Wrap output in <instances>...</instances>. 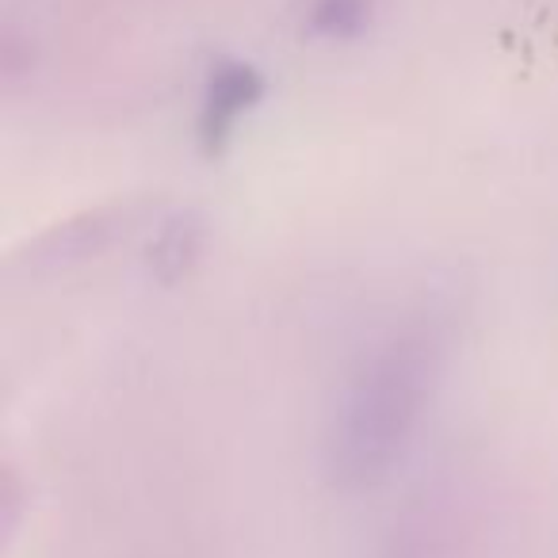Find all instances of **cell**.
Wrapping results in <instances>:
<instances>
[{
    "label": "cell",
    "instance_id": "277c9868",
    "mask_svg": "<svg viewBox=\"0 0 558 558\" xmlns=\"http://www.w3.org/2000/svg\"><path fill=\"white\" fill-rule=\"evenodd\" d=\"M203 256V222L192 215H172L161 222V230L149 241V271L165 283L187 276L192 264H199Z\"/></svg>",
    "mask_w": 558,
    "mask_h": 558
},
{
    "label": "cell",
    "instance_id": "6da1fadb",
    "mask_svg": "<svg viewBox=\"0 0 558 558\" xmlns=\"http://www.w3.org/2000/svg\"><path fill=\"white\" fill-rule=\"evenodd\" d=\"M448 322L413 311L372 337L337 383L326 417V471L341 489H375L405 466L448 375Z\"/></svg>",
    "mask_w": 558,
    "mask_h": 558
},
{
    "label": "cell",
    "instance_id": "3957f363",
    "mask_svg": "<svg viewBox=\"0 0 558 558\" xmlns=\"http://www.w3.org/2000/svg\"><path fill=\"white\" fill-rule=\"evenodd\" d=\"M383 0H306L303 32L318 43H356L372 32Z\"/></svg>",
    "mask_w": 558,
    "mask_h": 558
},
{
    "label": "cell",
    "instance_id": "7a4b0ae2",
    "mask_svg": "<svg viewBox=\"0 0 558 558\" xmlns=\"http://www.w3.org/2000/svg\"><path fill=\"white\" fill-rule=\"evenodd\" d=\"M271 81L253 58L218 54L203 70L195 93V142L207 157H218L241 138L256 111L268 104Z\"/></svg>",
    "mask_w": 558,
    "mask_h": 558
}]
</instances>
